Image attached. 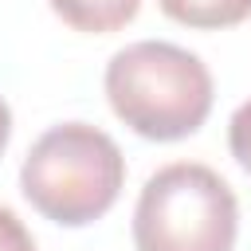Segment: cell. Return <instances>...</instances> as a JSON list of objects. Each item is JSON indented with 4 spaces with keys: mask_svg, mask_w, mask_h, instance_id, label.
I'll use <instances>...</instances> for the list:
<instances>
[{
    "mask_svg": "<svg viewBox=\"0 0 251 251\" xmlns=\"http://www.w3.org/2000/svg\"><path fill=\"white\" fill-rule=\"evenodd\" d=\"M235 235L239 200L216 169L173 161L145 180L133 208L137 251H231Z\"/></svg>",
    "mask_w": 251,
    "mask_h": 251,
    "instance_id": "3",
    "label": "cell"
},
{
    "mask_svg": "<svg viewBox=\"0 0 251 251\" xmlns=\"http://www.w3.org/2000/svg\"><path fill=\"white\" fill-rule=\"evenodd\" d=\"M227 149L235 157V165L251 176V98L235 106L231 122H227Z\"/></svg>",
    "mask_w": 251,
    "mask_h": 251,
    "instance_id": "6",
    "label": "cell"
},
{
    "mask_svg": "<svg viewBox=\"0 0 251 251\" xmlns=\"http://www.w3.org/2000/svg\"><path fill=\"white\" fill-rule=\"evenodd\" d=\"M126 184V157L118 141L90 122H63L35 137L20 165V192L27 204L63 227L102 220Z\"/></svg>",
    "mask_w": 251,
    "mask_h": 251,
    "instance_id": "2",
    "label": "cell"
},
{
    "mask_svg": "<svg viewBox=\"0 0 251 251\" xmlns=\"http://www.w3.org/2000/svg\"><path fill=\"white\" fill-rule=\"evenodd\" d=\"M0 251H35L31 231L24 227V220L0 204Z\"/></svg>",
    "mask_w": 251,
    "mask_h": 251,
    "instance_id": "7",
    "label": "cell"
},
{
    "mask_svg": "<svg viewBox=\"0 0 251 251\" xmlns=\"http://www.w3.org/2000/svg\"><path fill=\"white\" fill-rule=\"evenodd\" d=\"M47 4L67 27L86 35H110L126 27L141 8V0H47Z\"/></svg>",
    "mask_w": 251,
    "mask_h": 251,
    "instance_id": "4",
    "label": "cell"
},
{
    "mask_svg": "<svg viewBox=\"0 0 251 251\" xmlns=\"http://www.w3.org/2000/svg\"><path fill=\"white\" fill-rule=\"evenodd\" d=\"M8 137H12V106H8V102H4V94H0V153H4Z\"/></svg>",
    "mask_w": 251,
    "mask_h": 251,
    "instance_id": "8",
    "label": "cell"
},
{
    "mask_svg": "<svg viewBox=\"0 0 251 251\" xmlns=\"http://www.w3.org/2000/svg\"><path fill=\"white\" fill-rule=\"evenodd\" d=\"M157 8L196 31H220V27H235L251 16V0H157Z\"/></svg>",
    "mask_w": 251,
    "mask_h": 251,
    "instance_id": "5",
    "label": "cell"
},
{
    "mask_svg": "<svg viewBox=\"0 0 251 251\" xmlns=\"http://www.w3.org/2000/svg\"><path fill=\"white\" fill-rule=\"evenodd\" d=\"M110 110L149 141H180L212 114V75L188 47L165 39H137L106 63Z\"/></svg>",
    "mask_w": 251,
    "mask_h": 251,
    "instance_id": "1",
    "label": "cell"
}]
</instances>
